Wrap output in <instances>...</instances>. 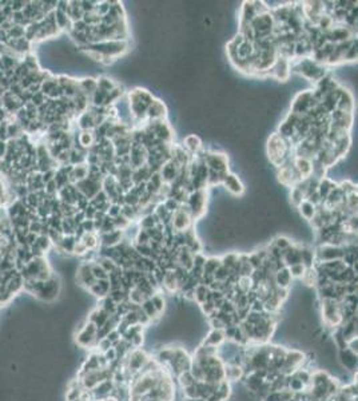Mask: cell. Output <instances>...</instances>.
Instances as JSON below:
<instances>
[{"label":"cell","mask_w":358,"mask_h":401,"mask_svg":"<svg viewBox=\"0 0 358 401\" xmlns=\"http://www.w3.org/2000/svg\"><path fill=\"white\" fill-rule=\"evenodd\" d=\"M289 151H290L289 140L283 139L278 133L270 134L268 142H266V153H268V158L271 165L280 167L286 163Z\"/></svg>","instance_id":"1"},{"label":"cell","mask_w":358,"mask_h":401,"mask_svg":"<svg viewBox=\"0 0 358 401\" xmlns=\"http://www.w3.org/2000/svg\"><path fill=\"white\" fill-rule=\"evenodd\" d=\"M155 99L150 91L145 89H134L129 94V107L134 119H145L147 108Z\"/></svg>","instance_id":"2"},{"label":"cell","mask_w":358,"mask_h":401,"mask_svg":"<svg viewBox=\"0 0 358 401\" xmlns=\"http://www.w3.org/2000/svg\"><path fill=\"white\" fill-rule=\"evenodd\" d=\"M294 71L299 75V78L306 79L309 82H315V83L326 75L325 67L317 63V62H314L313 59H310V58L299 59L296 64Z\"/></svg>","instance_id":"3"},{"label":"cell","mask_w":358,"mask_h":401,"mask_svg":"<svg viewBox=\"0 0 358 401\" xmlns=\"http://www.w3.org/2000/svg\"><path fill=\"white\" fill-rule=\"evenodd\" d=\"M186 205L190 210L191 218H202L206 214L207 205V193L206 189L194 190L189 194Z\"/></svg>","instance_id":"4"},{"label":"cell","mask_w":358,"mask_h":401,"mask_svg":"<svg viewBox=\"0 0 358 401\" xmlns=\"http://www.w3.org/2000/svg\"><path fill=\"white\" fill-rule=\"evenodd\" d=\"M202 161L209 170L217 173H229V158L224 153H206Z\"/></svg>","instance_id":"5"},{"label":"cell","mask_w":358,"mask_h":401,"mask_svg":"<svg viewBox=\"0 0 358 401\" xmlns=\"http://www.w3.org/2000/svg\"><path fill=\"white\" fill-rule=\"evenodd\" d=\"M191 218L190 210L185 203H182L179 209L175 213H173V217H171V228L175 233H183L187 229L191 228Z\"/></svg>","instance_id":"6"},{"label":"cell","mask_w":358,"mask_h":401,"mask_svg":"<svg viewBox=\"0 0 358 401\" xmlns=\"http://www.w3.org/2000/svg\"><path fill=\"white\" fill-rule=\"evenodd\" d=\"M277 177H278V181L282 186L285 187H293L296 186L299 181H302L301 177L298 175L297 170L293 166L291 162H286L283 163L282 166L278 167V173H277Z\"/></svg>","instance_id":"7"},{"label":"cell","mask_w":358,"mask_h":401,"mask_svg":"<svg viewBox=\"0 0 358 401\" xmlns=\"http://www.w3.org/2000/svg\"><path fill=\"white\" fill-rule=\"evenodd\" d=\"M147 128L151 130L152 134L155 135V138L158 140H161L162 143L170 145L173 142V128L168 124L167 121H152V122H149V127Z\"/></svg>","instance_id":"8"},{"label":"cell","mask_w":358,"mask_h":401,"mask_svg":"<svg viewBox=\"0 0 358 401\" xmlns=\"http://www.w3.org/2000/svg\"><path fill=\"white\" fill-rule=\"evenodd\" d=\"M312 95H313V91H310V90H303L301 93H298V94L296 95V98L291 102V114H296V115H299V117H301V115H305V114L310 110Z\"/></svg>","instance_id":"9"},{"label":"cell","mask_w":358,"mask_h":401,"mask_svg":"<svg viewBox=\"0 0 358 401\" xmlns=\"http://www.w3.org/2000/svg\"><path fill=\"white\" fill-rule=\"evenodd\" d=\"M221 185L224 186V190H227V193L234 195V197H242L245 194V186H243L241 178L237 174L226 173Z\"/></svg>","instance_id":"10"},{"label":"cell","mask_w":358,"mask_h":401,"mask_svg":"<svg viewBox=\"0 0 358 401\" xmlns=\"http://www.w3.org/2000/svg\"><path fill=\"white\" fill-rule=\"evenodd\" d=\"M290 70L291 66L287 59L283 58H277L274 66L270 68L268 71V77H271L273 79H277L280 82H286L287 79L290 78Z\"/></svg>","instance_id":"11"},{"label":"cell","mask_w":358,"mask_h":401,"mask_svg":"<svg viewBox=\"0 0 358 401\" xmlns=\"http://www.w3.org/2000/svg\"><path fill=\"white\" fill-rule=\"evenodd\" d=\"M343 257V249L338 246L322 244L317 250V258L319 262L334 261V260H342Z\"/></svg>","instance_id":"12"},{"label":"cell","mask_w":358,"mask_h":401,"mask_svg":"<svg viewBox=\"0 0 358 401\" xmlns=\"http://www.w3.org/2000/svg\"><path fill=\"white\" fill-rule=\"evenodd\" d=\"M96 332H98V328L92 323H87L84 325L83 328L79 330L78 333V344L83 348H87V346H91L95 344V341L98 340L96 339Z\"/></svg>","instance_id":"13"},{"label":"cell","mask_w":358,"mask_h":401,"mask_svg":"<svg viewBox=\"0 0 358 401\" xmlns=\"http://www.w3.org/2000/svg\"><path fill=\"white\" fill-rule=\"evenodd\" d=\"M167 117V107L164 105V102L161 99H154L152 103L147 108L146 118L152 122V121H166Z\"/></svg>","instance_id":"14"},{"label":"cell","mask_w":358,"mask_h":401,"mask_svg":"<svg viewBox=\"0 0 358 401\" xmlns=\"http://www.w3.org/2000/svg\"><path fill=\"white\" fill-rule=\"evenodd\" d=\"M179 171H180V167L175 162L170 159L166 163H163V166L159 170V174H161L164 184L171 185L175 179L178 178Z\"/></svg>","instance_id":"15"},{"label":"cell","mask_w":358,"mask_h":401,"mask_svg":"<svg viewBox=\"0 0 358 401\" xmlns=\"http://www.w3.org/2000/svg\"><path fill=\"white\" fill-rule=\"evenodd\" d=\"M293 166L297 170L298 175L301 177V179H308L313 175V163L308 158L296 156V159L293 161Z\"/></svg>","instance_id":"16"},{"label":"cell","mask_w":358,"mask_h":401,"mask_svg":"<svg viewBox=\"0 0 358 401\" xmlns=\"http://www.w3.org/2000/svg\"><path fill=\"white\" fill-rule=\"evenodd\" d=\"M76 281L79 285H82L84 288L89 289L91 285H94L96 282V279L94 278V276L91 273V265L89 262L82 263L78 269V276H76Z\"/></svg>","instance_id":"17"},{"label":"cell","mask_w":358,"mask_h":401,"mask_svg":"<svg viewBox=\"0 0 358 401\" xmlns=\"http://www.w3.org/2000/svg\"><path fill=\"white\" fill-rule=\"evenodd\" d=\"M183 149L189 154H198L202 150V139L196 134H189L183 138Z\"/></svg>","instance_id":"18"},{"label":"cell","mask_w":358,"mask_h":401,"mask_svg":"<svg viewBox=\"0 0 358 401\" xmlns=\"http://www.w3.org/2000/svg\"><path fill=\"white\" fill-rule=\"evenodd\" d=\"M257 10L254 7V1H245L241 10L239 24H250L254 17L257 16Z\"/></svg>","instance_id":"19"},{"label":"cell","mask_w":358,"mask_h":401,"mask_svg":"<svg viewBox=\"0 0 358 401\" xmlns=\"http://www.w3.org/2000/svg\"><path fill=\"white\" fill-rule=\"evenodd\" d=\"M337 186H338V185H337L333 179L328 178V177H324L322 179H319L318 187H317V193H318L319 197H321L322 202L328 198V195L330 194L331 191L336 189Z\"/></svg>","instance_id":"20"},{"label":"cell","mask_w":358,"mask_h":401,"mask_svg":"<svg viewBox=\"0 0 358 401\" xmlns=\"http://www.w3.org/2000/svg\"><path fill=\"white\" fill-rule=\"evenodd\" d=\"M353 108H354V102H353L352 94H350L347 90L342 89L341 96H340V99H338L336 110H340V111L345 112H352L353 114Z\"/></svg>","instance_id":"21"},{"label":"cell","mask_w":358,"mask_h":401,"mask_svg":"<svg viewBox=\"0 0 358 401\" xmlns=\"http://www.w3.org/2000/svg\"><path fill=\"white\" fill-rule=\"evenodd\" d=\"M122 237H123V231L122 230H112L110 233H103L101 234V240L103 246L106 247H112V246H117L120 241H122Z\"/></svg>","instance_id":"22"},{"label":"cell","mask_w":358,"mask_h":401,"mask_svg":"<svg viewBox=\"0 0 358 401\" xmlns=\"http://www.w3.org/2000/svg\"><path fill=\"white\" fill-rule=\"evenodd\" d=\"M296 209L297 212H298L299 218H303L306 221H310L315 216V213H317V207L314 206L313 203H310L308 200H303Z\"/></svg>","instance_id":"23"},{"label":"cell","mask_w":358,"mask_h":401,"mask_svg":"<svg viewBox=\"0 0 358 401\" xmlns=\"http://www.w3.org/2000/svg\"><path fill=\"white\" fill-rule=\"evenodd\" d=\"M291 278H293V277H291L290 272H289V267H281L280 270H277L274 274L275 286L286 289V288L290 285Z\"/></svg>","instance_id":"24"},{"label":"cell","mask_w":358,"mask_h":401,"mask_svg":"<svg viewBox=\"0 0 358 401\" xmlns=\"http://www.w3.org/2000/svg\"><path fill=\"white\" fill-rule=\"evenodd\" d=\"M78 86L80 93H83L89 98V100H91V96L98 89V83H96L95 78H83L82 80H79Z\"/></svg>","instance_id":"25"},{"label":"cell","mask_w":358,"mask_h":401,"mask_svg":"<svg viewBox=\"0 0 358 401\" xmlns=\"http://www.w3.org/2000/svg\"><path fill=\"white\" fill-rule=\"evenodd\" d=\"M110 281L107 279H98L95 284L91 285L89 290L91 292V294L96 295V297H106L110 293Z\"/></svg>","instance_id":"26"},{"label":"cell","mask_w":358,"mask_h":401,"mask_svg":"<svg viewBox=\"0 0 358 401\" xmlns=\"http://www.w3.org/2000/svg\"><path fill=\"white\" fill-rule=\"evenodd\" d=\"M78 126L82 131H94L95 130V122H94V115L91 111H84L80 114L78 119Z\"/></svg>","instance_id":"27"},{"label":"cell","mask_w":358,"mask_h":401,"mask_svg":"<svg viewBox=\"0 0 358 401\" xmlns=\"http://www.w3.org/2000/svg\"><path fill=\"white\" fill-rule=\"evenodd\" d=\"M162 284L168 292H175L178 288H180V286H179L178 278H177V274H175L174 270H166V272H164Z\"/></svg>","instance_id":"28"},{"label":"cell","mask_w":358,"mask_h":401,"mask_svg":"<svg viewBox=\"0 0 358 401\" xmlns=\"http://www.w3.org/2000/svg\"><path fill=\"white\" fill-rule=\"evenodd\" d=\"M74 142H75V140H74ZM78 143L82 149H84V150L91 149L92 146L95 145V135H94V131H82L78 137Z\"/></svg>","instance_id":"29"},{"label":"cell","mask_w":358,"mask_h":401,"mask_svg":"<svg viewBox=\"0 0 358 401\" xmlns=\"http://www.w3.org/2000/svg\"><path fill=\"white\" fill-rule=\"evenodd\" d=\"M110 317H111V316H110L106 310H103V309H98V310H95L94 313H91L90 323H92L94 325H95L96 328L99 329L107 323V320H108Z\"/></svg>","instance_id":"30"},{"label":"cell","mask_w":358,"mask_h":401,"mask_svg":"<svg viewBox=\"0 0 358 401\" xmlns=\"http://www.w3.org/2000/svg\"><path fill=\"white\" fill-rule=\"evenodd\" d=\"M299 256H301V263H302L303 266L306 267V269L313 267V261L315 253H314L310 247H308V246L299 247Z\"/></svg>","instance_id":"31"},{"label":"cell","mask_w":358,"mask_h":401,"mask_svg":"<svg viewBox=\"0 0 358 401\" xmlns=\"http://www.w3.org/2000/svg\"><path fill=\"white\" fill-rule=\"evenodd\" d=\"M194 298H195L199 304H203L205 301L210 298V289L205 286V285H196L195 289H194Z\"/></svg>","instance_id":"32"},{"label":"cell","mask_w":358,"mask_h":401,"mask_svg":"<svg viewBox=\"0 0 358 401\" xmlns=\"http://www.w3.org/2000/svg\"><path fill=\"white\" fill-rule=\"evenodd\" d=\"M221 265H222V263H221V260H218V258H209V260L206 258L205 265L202 267V272H203V274H210V276H213V274L215 273V270H217Z\"/></svg>","instance_id":"33"},{"label":"cell","mask_w":358,"mask_h":401,"mask_svg":"<svg viewBox=\"0 0 358 401\" xmlns=\"http://www.w3.org/2000/svg\"><path fill=\"white\" fill-rule=\"evenodd\" d=\"M158 223H159V221H158V218L155 217L154 213H152L150 216H145V217L140 218L139 228L143 229V230H149V229L155 228Z\"/></svg>","instance_id":"34"},{"label":"cell","mask_w":358,"mask_h":401,"mask_svg":"<svg viewBox=\"0 0 358 401\" xmlns=\"http://www.w3.org/2000/svg\"><path fill=\"white\" fill-rule=\"evenodd\" d=\"M91 265V273L94 276V278L98 281V279H107L108 278V273L103 267L98 263V262H90Z\"/></svg>","instance_id":"35"},{"label":"cell","mask_w":358,"mask_h":401,"mask_svg":"<svg viewBox=\"0 0 358 401\" xmlns=\"http://www.w3.org/2000/svg\"><path fill=\"white\" fill-rule=\"evenodd\" d=\"M96 83H98V89L103 90L106 93H110V91H112L118 86L112 79L107 78V77H101L99 79H96Z\"/></svg>","instance_id":"36"},{"label":"cell","mask_w":358,"mask_h":401,"mask_svg":"<svg viewBox=\"0 0 358 401\" xmlns=\"http://www.w3.org/2000/svg\"><path fill=\"white\" fill-rule=\"evenodd\" d=\"M80 241L83 242L89 250H94L96 246H98V237L94 233H84L82 235Z\"/></svg>","instance_id":"37"},{"label":"cell","mask_w":358,"mask_h":401,"mask_svg":"<svg viewBox=\"0 0 358 401\" xmlns=\"http://www.w3.org/2000/svg\"><path fill=\"white\" fill-rule=\"evenodd\" d=\"M305 200V194L297 186H293L290 191V203L294 207H297L302 200Z\"/></svg>","instance_id":"38"},{"label":"cell","mask_w":358,"mask_h":401,"mask_svg":"<svg viewBox=\"0 0 358 401\" xmlns=\"http://www.w3.org/2000/svg\"><path fill=\"white\" fill-rule=\"evenodd\" d=\"M238 262V254H235V253H229V254H226V256L221 260V263H222V266H224L226 269H229L230 272H231V269L235 266V263Z\"/></svg>","instance_id":"39"},{"label":"cell","mask_w":358,"mask_h":401,"mask_svg":"<svg viewBox=\"0 0 358 401\" xmlns=\"http://www.w3.org/2000/svg\"><path fill=\"white\" fill-rule=\"evenodd\" d=\"M140 309H142V312L145 313L147 317H154V316L158 313L155 307L152 305V302L150 298H147V300L143 301V302L140 304Z\"/></svg>","instance_id":"40"},{"label":"cell","mask_w":358,"mask_h":401,"mask_svg":"<svg viewBox=\"0 0 358 401\" xmlns=\"http://www.w3.org/2000/svg\"><path fill=\"white\" fill-rule=\"evenodd\" d=\"M273 245L277 247V249H280L281 251H285L286 249H289L293 244H291V241L287 238V237H283V235H280V237H277L274 240V242H273Z\"/></svg>","instance_id":"41"},{"label":"cell","mask_w":358,"mask_h":401,"mask_svg":"<svg viewBox=\"0 0 358 401\" xmlns=\"http://www.w3.org/2000/svg\"><path fill=\"white\" fill-rule=\"evenodd\" d=\"M338 187L341 189L343 195H349L352 193H357V186L350 182V181H342L341 184L338 185Z\"/></svg>","instance_id":"42"},{"label":"cell","mask_w":358,"mask_h":401,"mask_svg":"<svg viewBox=\"0 0 358 401\" xmlns=\"http://www.w3.org/2000/svg\"><path fill=\"white\" fill-rule=\"evenodd\" d=\"M135 241H136L135 245H149L151 240H150V237H149V233H147L146 230H143V229L139 228L138 234H136V237H135Z\"/></svg>","instance_id":"43"},{"label":"cell","mask_w":358,"mask_h":401,"mask_svg":"<svg viewBox=\"0 0 358 401\" xmlns=\"http://www.w3.org/2000/svg\"><path fill=\"white\" fill-rule=\"evenodd\" d=\"M253 285H254V282H253L252 277H239L238 278V286L243 293H247L249 290L252 289Z\"/></svg>","instance_id":"44"},{"label":"cell","mask_w":358,"mask_h":401,"mask_svg":"<svg viewBox=\"0 0 358 401\" xmlns=\"http://www.w3.org/2000/svg\"><path fill=\"white\" fill-rule=\"evenodd\" d=\"M305 270H306V267L303 266L302 263H296V265L289 266V272H290L291 277H297V278H302Z\"/></svg>","instance_id":"45"},{"label":"cell","mask_w":358,"mask_h":401,"mask_svg":"<svg viewBox=\"0 0 358 401\" xmlns=\"http://www.w3.org/2000/svg\"><path fill=\"white\" fill-rule=\"evenodd\" d=\"M357 59V39H354L353 45L350 46V48L346 51V54L343 55V61H356Z\"/></svg>","instance_id":"46"},{"label":"cell","mask_w":358,"mask_h":401,"mask_svg":"<svg viewBox=\"0 0 358 401\" xmlns=\"http://www.w3.org/2000/svg\"><path fill=\"white\" fill-rule=\"evenodd\" d=\"M117 307H118V304H115V302H114V301H112L108 295L104 297V301H103V308H102L103 310H106V312L111 316L112 313H115V310H117Z\"/></svg>","instance_id":"47"},{"label":"cell","mask_w":358,"mask_h":401,"mask_svg":"<svg viewBox=\"0 0 358 401\" xmlns=\"http://www.w3.org/2000/svg\"><path fill=\"white\" fill-rule=\"evenodd\" d=\"M150 300H151L152 305L155 307V309H157L158 313H161L163 310V308H164V300H163L162 295L159 294H152L151 297H150Z\"/></svg>","instance_id":"48"},{"label":"cell","mask_w":358,"mask_h":401,"mask_svg":"<svg viewBox=\"0 0 358 401\" xmlns=\"http://www.w3.org/2000/svg\"><path fill=\"white\" fill-rule=\"evenodd\" d=\"M47 99H48V98H47L45 94H42V93L39 91V93H36V94L32 95V98H31V103H32L36 108H38V107H40L42 105H45V102H47Z\"/></svg>","instance_id":"49"},{"label":"cell","mask_w":358,"mask_h":401,"mask_svg":"<svg viewBox=\"0 0 358 401\" xmlns=\"http://www.w3.org/2000/svg\"><path fill=\"white\" fill-rule=\"evenodd\" d=\"M163 205H164V207H166V209H167L168 212L171 213V214L177 212V210L179 209V206H180V205H179L178 202L174 200V198H166V200H163Z\"/></svg>","instance_id":"50"},{"label":"cell","mask_w":358,"mask_h":401,"mask_svg":"<svg viewBox=\"0 0 358 401\" xmlns=\"http://www.w3.org/2000/svg\"><path fill=\"white\" fill-rule=\"evenodd\" d=\"M120 209H122V206L120 205H118V203H111L110 205V207H108V210H107V216L110 218H117L120 216Z\"/></svg>","instance_id":"51"},{"label":"cell","mask_w":358,"mask_h":401,"mask_svg":"<svg viewBox=\"0 0 358 401\" xmlns=\"http://www.w3.org/2000/svg\"><path fill=\"white\" fill-rule=\"evenodd\" d=\"M55 169H51V170H47V171H45V173L42 174V181H43V184H48L50 181H52V179L55 178Z\"/></svg>","instance_id":"52"},{"label":"cell","mask_w":358,"mask_h":401,"mask_svg":"<svg viewBox=\"0 0 358 401\" xmlns=\"http://www.w3.org/2000/svg\"><path fill=\"white\" fill-rule=\"evenodd\" d=\"M222 340V333L221 332H214V333H211V336H210V339H209V344H211V345H217L219 341Z\"/></svg>","instance_id":"53"},{"label":"cell","mask_w":358,"mask_h":401,"mask_svg":"<svg viewBox=\"0 0 358 401\" xmlns=\"http://www.w3.org/2000/svg\"><path fill=\"white\" fill-rule=\"evenodd\" d=\"M7 154V142L6 140H0V161H3L6 158Z\"/></svg>","instance_id":"54"}]
</instances>
